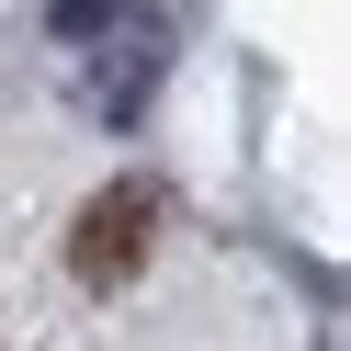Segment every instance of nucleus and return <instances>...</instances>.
I'll return each mask as SVG.
<instances>
[{"label": "nucleus", "mask_w": 351, "mask_h": 351, "mask_svg": "<svg viewBox=\"0 0 351 351\" xmlns=\"http://www.w3.org/2000/svg\"><path fill=\"white\" fill-rule=\"evenodd\" d=\"M159 215H170V193L125 170L114 193H91V204H80V227H69V272L91 283V295H102V283H136V272H147V238H159Z\"/></svg>", "instance_id": "obj_1"}]
</instances>
